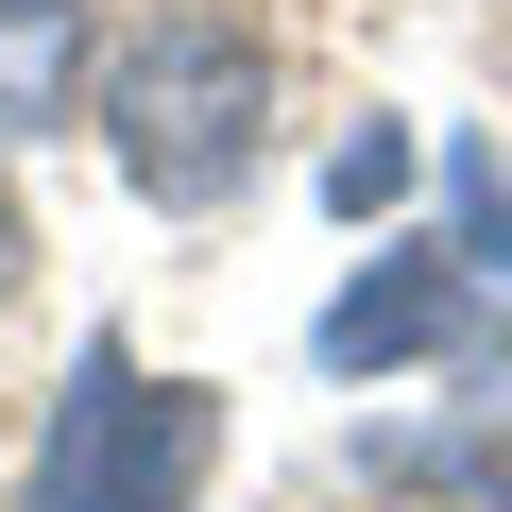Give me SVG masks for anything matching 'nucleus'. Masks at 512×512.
Segmentation results:
<instances>
[{
	"label": "nucleus",
	"mask_w": 512,
	"mask_h": 512,
	"mask_svg": "<svg viewBox=\"0 0 512 512\" xmlns=\"http://www.w3.org/2000/svg\"><path fill=\"white\" fill-rule=\"evenodd\" d=\"M103 137H120V171H137L154 205L239 188V171H256V52H239V35H205V18L137 35V52L103 69Z\"/></svg>",
	"instance_id": "f257e3e1"
},
{
	"label": "nucleus",
	"mask_w": 512,
	"mask_h": 512,
	"mask_svg": "<svg viewBox=\"0 0 512 512\" xmlns=\"http://www.w3.org/2000/svg\"><path fill=\"white\" fill-rule=\"evenodd\" d=\"M18 274H35V222H18V188H0V308H18Z\"/></svg>",
	"instance_id": "423d86ee"
},
{
	"label": "nucleus",
	"mask_w": 512,
	"mask_h": 512,
	"mask_svg": "<svg viewBox=\"0 0 512 512\" xmlns=\"http://www.w3.org/2000/svg\"><path fill=\"white\" fill-rule=\"evenodd\" d=\"M393 478H461V495H512V444H410Z\"/></svg>",
	"instance_id": "39448f33"
},
{
	"label": "nucleus",
	"mask_w": 512,
	"mask_h": 512,
	"mask_svg": "<svg viewBox=\"0 0 512 512\" xmlns=\"http://www.w3.org/2000/svg\"><path fill=\"white\" fill-rule=\"evenodd\" d=\"M325 359L342 376H393V359H478V308L444 291V256H393V274H359L325 308Z\"/></svg>",
	"instance_id": "7ed1b4c3"
},
{
	"label": "nucleus",
	"mask_w": 512,
	"mask_h": 512,
	"mask_svg": "<svg viewBox=\"0 0 512 512\" xmlns=\"http://www.w3.org/2000/svg\"><path fill=\"white\" fill-rule=\"evenodd\" d=\"M69 69H86V18H69V0H0V137L52 120V103H69Z\"/></svg>",
	"instance_id": "20e7f679"
},
{
	"label": "nucleus",
	"mask_w": 512,
	"mask_h": 512,
	"mask_svg": "<svg viewBox=\"0 0 512 512\" xmlns=\"http://www.w3.org/2000/svg\"><path fill=\"white\" fill-rule=\"evenodd\" d=\"M205 444H222V427H205V393L86 359V376H69V427H52L35 512H188V495H205Z\"/></svg>",
	"instance_id": "f03ea898"
}]
</instances>
